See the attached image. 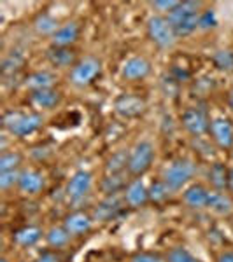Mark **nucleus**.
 <instances>
[{
  "label": "nucleus",
  "instance_id": "nucleus-1",
  "mask_svg": "<svg viewBox=\"0 0 233 262\" xmlns=\"http://www.w3.org/2000/svg\"><path fill=\"white\" fill-rule=\"evenodd\" d=\"M200 9H202L200 2L184 0L170 14L165 16L168 23H170V27L173 28V33H176L177 39L188 37L193 32L198 30V23H200V14H202Z\"/></svg>",
  "mask_w": 233,
  "mask_h": 262
},
{
  "label": "nucleus",
  "instance_id": "nucleus-2",
  "mask_svg": "<svg viewBox=\"0 0 233 262\" xmlns=\"http://www.w3.org/2000/svg\"><path fill=\"white\" fill-rule=\"evenodd\" d=\"M44 124V117L37 112H18L9 111L4 114L2 126L12 137H28V135L39 131Z\"/></svg>",
  "mask_w": 233,
  "mask_h": 262
},
{
  "label": "nucleus",
  "instance_id": "nucleus-3",
  "mask_svg": "<svg viewBox=\"0 0 233 262\" xmlns=\"http://www.w3.org/2000/svg\"><path fill=\"white\" fill-rule=\"evenodd\" d=\"M154 145L149 140H141L132 147L128 154V168L126 171L132 177L141 179L144 173H147L151 170L152 161H154Z\"/></svg>",
  "mask_w": 233,
  "mask_h": 262
},
{
  "label": "nucleus",
  "instance_id": "nucleus-4",
  "mask_svg": "<svg viewBox=\"0 0 233 262\" xmlns=\"http://www.w3.org/2000/svg\"><path fill=\"white\" fill-rule=\"evenodd\" d=\"M195 171H197V168H195L193 161H189V159H176L163 170L162 180L172 191H181L191 182Z\"/></svg>",
  "mask_w": 233,
  "mask_h": 262
},
{
  "label": "nucleus",
  "instance_id": "nucleus-5",
  "mask_svg": "<svg viewBox=\"0 0 233 262\" xmlns=\"http://www.w3.org/2000/svg\"><path fill=\"white\" fill-rule=\"evenodd\" d=\"M146 30H147V37H149L151 42L156 46V48L172 49L173 46H176L177 37L165 16H162V14L151 16V18L147 19Z\"/></svg>",
  "mask_w": 233,
  "mask_h": 262
},
{
  "label": "nucleus",
  "instance_id": "nucleus-6",
  "mask_svg": "<svg viewBox=\"0 0 233 262\" xmlns=\"http://www.w3.org/2000/svg\"><path fill=\"white\" fill-rule=\"evenodd\" d=\"M100 72H102L100 60H96V58H93V56H86L72 67L69 77H70V82L74 84V86L86 88V86H90L96 77H99Z\"/></svg>",
  "mask_w": 233,
  "mask_h": 262
},
{
  "label": "nucleus",
  "instance_id": "nucleus-7",
  "mask_svg": "<svg viewBox=\"0 0 233 262\" xmlns=\"http://www.w3.org/2000/svg\"><path fill=\"white\" fill-rule=\"evenodd\" d=\"M210 117L207 111H203L200 107H189L186 108L181 116V122H183V128L188 131L193 137H202L205 135L210 128Z\"/></svg>",
  "mask_w": 233,
  "mask_h": 262
},
{
  "label": "nucleus",
  "instance_id": "nucleus-8",
  "mask_svg": "<svg viewBox=\"0 0 233 262\" xmlns=\"http://www.w3.org/2000/svg\"><path fill=\"white\" fill-rule=\"evenodd\" d=\"M93 187V175L88 170H79L70 177L65 187V194L70 203H81Z\"/></svg>",
  "mask_w": 233,
  "mask_h": 262
},
{
  "label": "nucleus",
  "instance_id": "nucleus-9",
  "mask_svg": "<svg viewBox=\"0 0 233 262\" xmlns=\"http://www.w3.org/2000/svg\"><path fill=\"white\" fill-rule=\"evenodd\" d=\"M209 133L219 149H233V124L226 117H214Z\"/></svg>",
  "mask_w": 233,
  "mask_h": 262
},
{
  "label": "nucleus",
  "instance_id": "nucleus-10",
  "mask_svg": "<svg viewBox=\"0 0 233 262\" xmlns=\"http://www.w3.org/2000/svg\"><path fill=\"white\" fill-rule=\"evenodd\" d=\"M151 74V63L144 56L128 58L121 67V77L126 81H141Z\"/></svg>",
  "mask_w": 233,
  "mask_h": 262
},
{
  "label": "nucleus",
  "instance_id": "nucleus-11",
  "mask_svg": "<svg viewBox=\"0 0 233 262\" xmlns=\"http://www.w3.org/2000/svg\"><path fill=\"white\" fill-rule=\"evenodd\" d=\"M114 108H116V112L123 117H137L146 111V101H144L141 96L125 93V95L116 98Z\"/></svg>",
  "mask_w": 233,
  "mask_h": 262
},
{
  "label": "nucleus",
  "instance_id": "nucleus-12",
  "mask_svg": "<svg viewBox=\"0 0 233 262\" xmlns=\"http://www.w3.org/2000/svg\"><path fill=\"white\" fill-rule=\"evenodd\" d=\"M123 200H125V205L132 206V208H141L149 201V192H147V187L142 179H133L126 185Z\"/></svg>",
  "mask_w": 233,
  "mask_h": 262
},
{
  "label": "nucleus",
  "instance_id": "nucleus-13",
  "mask_svg": "<svg viewBox=\"0 0 233 262\" xmlns=\"http://www.w3.org/2000/svg\"><path fill=\"white\" fill-rule=\"evenodd\" d=\"M81 28L75 21H69V23L62 25L56 32L51 35V46L53 48H70L79 39Z\"/></svg>",
  "mask_w": 233,
  "mask_h": 262
},
{
  "label": "nucleus",
  "instance_id": "nucleus-14",
  "mask_svg": "<svg viewBox=\"0 0 233 262\" xmlns=\"http://www.w3.org/2000/svg\"><path fill=\"white\" fill-rule=\"evenodd\" d=\"M46 185L44 175L37 170H23L20 175V182H18V187L20 191L27 196H35L39 194Z\"/></svg>",
  "mask_w": 233,
  "mask_h": 262
},
{
  "label": "nucleus",
  "instance_id": "nucleus-15",
  "mask_svg": "<svg viewBox=\"0 0 233 262\" xmlns=\"http://www.w3.org/2000/svg\"><path fill=\"white\" fill-rule=\"evenodd\" d=\"M93 217L84 212H72L69 215H65L63 219V227L70 232V236H81L86 234L91 229Z\"/></svg>",
  "mask_w": 233,
  "mask_h": 262
},
{
  "label": "nucleus",
  "instance_id": "nucleus-16",
  "mask_svg": "<svg viewBox=\"0 0 233 262\" xmlns=\"http://www.w3.org/2000/svg\"><path fill=\"white\" fill-rule=\"evenodd\" d=\"M30 101L33 107L42 108V111H51L56 108L62 103V93L54 88L49 90H41V91H32L30 93Z\"/></svg>",
  "mask_w": 233,
  "mask_h": 262
},
{
  "label": "nucleus",
  "instance_id": "nucleus-17",
  "mask_svg": "<svg viewBox=\"0 0 233 262\" xmlns=\"http://www.w3.org/2000/svg\"><path fill=\"white\" fill-rule=\"evenodd\" d=\"M209 192L202 184H193L189 187H186V191L183 192V201L186 203V206L193 210H203L207 208V203H209Z\"/></svg>",
  "mask_w": 233,
  "mask_h": 262
},
{
  "label": "nucleus",
  "instance_id": "nucleus-18",
  "mask_svg": "<svg viewBox=\"0 0 233 262\" xmlns=\"http://www.w3.org/2000/svg\"><path fill=\"white\" fill-rule=\"evenodd\" d=\"M207 210H210L219 217H228L233 212V201L224 191H210Z\"/></svg>",
  "mask_w": 233,
  "mask_h": 262
},
{
  "label": "nucleus",
  "instance_id": "nucleus-19",
  "mask_svg": "<svg viewBox=\"0 0 233 262\" xmlns=\"http://www.w3.org/2000/svg\"><path fill=\"white\" fill-rule=\"evenodd\" d=\"M46 56L54 69H70L75 65V53L70 48H53L51 46Z\"/></svg>",
  "mask_w": 233,
  "mask_h": 262
},
{
  "label": "nucleus",
  "instance_id": "nucleus-20",
  "mask_svg": "<svg viewBox=\"0 0 233 262\" xmlns=\"http://www.w3.org/2000/svg\"><path fill=\"white\" fill-rule=\"evenodd\" d=\"M120 210H121L120 196H118V194H114V196H107L104 201L96 205L95 212H93V221H100V222L111 221V219L120 212Z\"/></svg>",
  "mask_w": 233,
  "mask_h": 262
},
{
  "label": "nucleus",
  "instance_id": "nucleus-21",
  "mask_svg": "<svg viewBox=\"0 0 233 262\" xmlns=\"http://www.w3.org/2000/svg\"><path fill=\"white\" fill-rule=\"evenodd\" d=\"M56 82V75L51 74L48 70H37L32 72L27 79H25V86L30 91H41V90H49Z\"/></svg>",
  "mask_w": 233,
  "mask_h": 262
},
{
  "label": "nucleus",
  "instance_id": "nucleus-22",
  "mask_svg": "<svg viewBox=\"0 0 233 262\" xmlns=\"http://www.w3.org/2000/svg\"><path fill=\"white\" fill-rule=\"evenodd\" d=\"M42 238V229L37 226H27L21 227L12 234V242H14L18 247L23 248H30L33 245H37Z\"/></svg>",
  "mask_w": 233,
  "mask_h": 262
},
{
  "label": "nucleus",
  "instance_id": "nucleus-23",
  "mask_svg": "<svg viewBox=\"0 0 233 262\" xmlns=\"http://www.w3.org/2000/svg\"><path fill=\"white\" fill-rule=\"evenodd\" d=\"M60 27L62 25H58V19L53 18V16L48 14V12H42V14L37 16L35 21H33V28H35V32L41 33V35L51 37Z\"/></svg>",
  "mask_w": 233,
  "mask_h": 262
},
{
  "label": "nucleus",
  "instance_id": "nucleus-24",
  "mask_svg": "<svg viewBox=\"0 0 233 262\" xmlns=\"http://www.w3.org/2000/svg\"><path fill=\"white\" fill-rule=\"evenodd\" d=\"M126 171L125 173H116V175H107L102 180V191L107 196H114V194L121 192L123 189H126Z\"/></svg>",
  "mask_w": 233,
  "mask_h": 262
},
{
  "label": "nucleus",
  "instance_id": "nucleus-25",
  "mask_svg": "<svg viewBox=\"0 0 233 262\" xmlns=\"http://www.w3.org/2000/svg\"><path fill=\"white\" fill-rule=\"evenodd\" d=\"M46 242H48L49 247H53V248H63L70 242V232L63 226H58V227L54 226L46 232Z\"/></svg>",
  "mask_w": 233,
  "mask_h": 262
},
{
  "label": "nucleus",
  "instance_id": "nucleus-26",
  "mask_svg": "<svg viewBox=\"0 0 233 262\" xmlns=\"http://www.w3.org/2000/svg\"><path fill=\"white\" fill-rule=\"evenodd\" d=\"M209 180L214 191H224L228 189V170L221 163H214L209 170Z\"/></svg>",
  "mask_w": 233,
  "mask_h": 262
},
{
  "label": "nucleus",
  "instance_id": "nucleus-27",
  "mask_svg": "<svg viewBox=\"0 0 233 262\" xmlns=\"http://www.w3.org/2000/svg\"><path fill=\"white\" fill-rule=\"evenodd\" d=\"M128 154L126 150H118L109 158L107 164H105V171L107 175H116V173H125L128 168Z\"/></svg>",
  "mask_w": 233,
  "mask_h": 262
},
{
  "label": "nucleus",
  "instance_id": "nucleus-28",
  "mask_svg": "<svg viewBox=\"0 0 233 262\" xmlns=\"http://www.w3.org/2000/svg\"><path fill=\"white\" fill-rule=\"evenodd\" d=\"M147 192H149V201L151 203H156V205H160V203H165L168 200V198L172 196V189L168 187L167 184H165L163 180H154L152 184L147 187Z\"/></svg>",
  "mask_w": 233,
  "mask_h": 262
},
{
  "label": "nucleus",
  "instance_id": "nucleus-29",
  "mask_svg": "<svg viewBox=\"0 0 233 262\" xmlns=\"http://www.w3.org/2000/svg\"><path fill=\"white\" fill-rule=\"evenodd\" d=\"M212 63L218 70L224 74H231L233 72V51L231 49H219L212 54Z\"/></svg>",
  "mask_w": 233,
  "mask_h": 262
},
{
  "label": "nucleus",
  "instance_id": "nucleus-30",
  "mask_svg": "<svg viewBox=\"0 0 233 262\" xmlns=\"http://www.w3.org/2000/svg\"><path fill=\"white\" fill-rule=\"evenodd\" d=\"M23 161L20 152H14V150H6L2 152L0 156V171H12V170H18V166Z\"/></svg>",
  "mask_w": 233,
  "mask_h": 262
},
{
  "label": "nucleus",
  "instance_id": "nucleus-31",
  "mask_svg": "<svg viewBox=\"0 0 233 262\" xmlns=\"http://www.w3.org/2000/svg\"><path fill=\"white\" fill-rule=\"evenodd\" d=\"M167 262H202L198 257H195L191 252L186 250L183 247H173L170 252L167 253Z\"/></svg>",
  "mask_w": 233,
  "mask_h": 262
},
{
  "label": "nucleus",
  "instance_id": "nucleus-32",
  "mask_svg": "<svg viewBox=\"0 0 233 262\" xmlns=\"http://www.w3.org/2000/svg\"><path fill=\"white\" fill-rule=\"evenodd\" d=\"M21 171L12 170V171H0V189L2 191H9L11 187L18 185Z\"/></svg>",
  "mask_w": 233,
  "mask_h": 262
},
{
  "label": "nucleus",
  "instance_id": "nucleus-33",
  "mask_svg": "<svg viewBox=\"0 0 233 262\" xmlns=\"http://www.w3.org/2000/svg\"><path fill=\"white\" fill-rule=\"evenodd\" d=\"M216 27H218V18H216V12L212 9L202 11L198 28H200V30H210V28H216Z\"/></svg>",
  "mask_w": 233,
  "mask_h": 262
},
{
  "label": "nucleus",
  "instance_id": "nucleus-34",
  "mask_svg": "<svg viewBox=\"0 0 233 262\" xmlns=\"http://www.w3.org/2000/svg\"><path fill=\"white\" fill-rule=\"evenodd\" d=\"M21 65H23V58H21L20 54H9V56L4 58V61H2V72L4 74L16 72Z\"/></svg>",
  "mask_w": 233,
  "mask_h": 262
},
{
  "label": "nucleus",
  "instance_id": "nucleus-35",
  "mask_svg": "<svg viewBox=\"0 0 233 262\" xmlns=\"http://www.w3.org/2000/svg\"><path fill=\"white\" fill-rule=\"evenodd\" d=\"M179 4V0H154V2H151V7L158 12H163V14H170Z\"/></svg>",
  "mask_w": 233,
  "mask_h": 262
},
{
  "label": "nucleus",
  "instance_id": "nucleus-36",
  "mask_svg": "<svg viewBox=\"0 0 233 262\" xmlns=\"http://www.w3.org/2000/svg\"><path fill=\"white\" fill-rule=\"evenodd\" d=\"M132 262H165V260L160 255H154V253L139 252L132 257Z\"/></svg>",
  "mask_w": 233,
  "mask_h": 262
},
{
  "label": "nucleus",
  "instance_id": "nucleus-37",
  "mask_svg": "<svg viewBox=\"0 0 233 262\" xmlns=\"http://www.w3.org/2000/svg\"><path fill=\"white\" fill-rule=\"evenodd\" d=\"M35 262H62V257L56 252H42L39 257L35 259Z\"/></svg>",
  "mask_w": 233,
  "mask_h": 262
},
{
  "label": "nucleus",
  "instance_id": "nucleus-38",
  "mask_svg": "<svg viewBox=\"0 0 233 262\" xmlns=\"http://www.w3.org/2000/svg\"><path fill=\"white\" fill-rule=\"evenodd\" d=\"M216 262H233V252H223L219 253L218 260Z\"/></svg>",
  "mask_w": 233,
  "mask_h": 262
},
{
  "label": "nucleus",
  "instance_id": "nucleus-39",
  "mask_svg": "<svg viewBox=\"0 0 233 262\" xmlns=\"http://www.w3.org/2000/svg\"><path fill=\"white\" fill-rule=\"evenodd\" d=\"M228 191L233 194V168L228 170Z\"/></svg>",
  "mask_w": 233,
  "mask_h": 262
},
{
  "label": "nucleus",
  "instance_id": "nucleus-40",
  "mask_svg": "<svg viewBox=\"0 0 233 262\" xmlns=\"http://www.w3.org/2000/svg\"><path fill=\"white\" fill-rule=\"evenodd\" d=\"M228 105H230V108L233 111V88H231V91L228 93Z\"/></svg>",
  "mask_w": 233,
  "mask_h": 262
},
{
  "label": "nucleus",
  "instance_id": "nucleus-41",
  "mask_svg": "<svg viewBox=\"0 0 233 262\" xmlns=\"http://www.w3.org/2000/svg\"><path fill=\"white\" fill-rule=\"evenodd\" d=\"M0 262H9V260H7V259H0Z\"/></svg>",
  "mask_w": 233,
  "mask_h": 262
},
{
  "label": "nucleus",
  "instance_id": "nucleus-42",
  "mask_svg": "<svg viewBox=\"0 0 233 262\" xmlns=\"http://www.w3.org/2000/svg\"><path fill=\"white\" fill-rule=\"evenodd\" d=\"M231 159H233V149H231Z\"/></svg>",
  "mask_w": 233,
  "mask_h": 262
}]
</instances>
